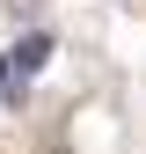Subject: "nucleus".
Listing matches in <instances>:
<instances>
[{
	"label": "nucleus",
	"instance_id": "obj_1",
	"mask_svg": "<svg viewBox=\"0 0 146 154\" xmlns=\"http://www.w3.org/2000/svg\"><path fill=\"white\" fill-rule=\"evenodd\" d=\"M7 81H15V59H0V88H7ZM7 95H15V88H7Z\"/></svg>",
	"mask_w": 146,
	"mask_h": 154
}]
</instances>
